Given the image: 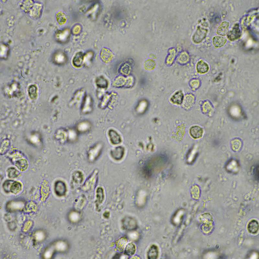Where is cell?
I'll return each instance as SVG.
<instances>
[{"label":"cell","instance_id":"obj_1","mask_svg":"<svg viewBox=\"0 0 259 259\" xmlns=\"http://www.w3.org/2000/svg\"><path fill=\"white\" fill-rule=\"evenodd\" d=\"M208 33V30L200 27H198L192 37L194 42L199 44L201 42L206 38Z\"/></svg>","mask_w":259,"mask_h":259},{"label":"cell","instance_id":"obj_2","mask_svg":"<svg viewBox=\"0 0 259 259\" xmlns=\"http://www.w3.org/2000/svg\"><path fill=\"white\" fill-rule=\"evenodd\" d=\"M123 228L125 230L132 231L136 228L137 223L132 218L126 217L122 221Z\"/></svg>","mask_w":259,"mask_h":259},{"label":"cell","instance_id":"obj_3","mask_svg":"<svg viewBox=\"0 0 259 259\" xmlns=\"http://www.w3.org/2000/svg\"><path fill=\"white\" fill-rule=\"evenodd\" d=\"M241 32L239 24H236L228 32L227 35L228 39L231 41H234L239 39L241 36Z\"/></svg>","mask_w":259,"mask_h":259},{"label":"cell","instance_id":"obj_4","mask_svg":"<svg viewBox=\"0 0 259 259\" xmlns=\"http://www.w3.org/2000/svg\"><path fill=\"white\" fill-rule=\"evenodd\" d=\"M125 149L121 146H118L112 149L111 151L110 154L112 158L116 161H120L122 159L125 155Z\"/></svg>","mask_w":259,"mask_h":259},{"label":"cell","instance_id":"obj_5","mask_svg":"<svg viewBox=\"0 0 259 259\" xmlns=\"http://www.w3.org/2000/svg\"><path fill=\"white\" fill-rule=\"evenodd\" d=\"M54 190L57 195L63 196L65 195L67 192L66 185L62 181H57L55 184Z\"/></svg>","mask_w":259,"mask_h":259},{"label":"cell","instance_id":"obj_6","mask_svg":"<svg viewBox=\"0 0 259 259\" xmlns=\"http://www.w3.org/2000/svg\"><path fill=\"white\" fill-rule=\"evenodd\" d=\"M108 134L110 140L113 144H119L122 142V139H121L120 135L114 130H110Z\"/></svg>","mask_w":259,"mask_h":259},{"label":"cell","instance_id":"obj_7","mask_svg":"<svg viewBox=\"0 0 259 259\" xmlns=\"http://www.w3.org/2000/svg\"><path fill=\"white\" fill-rule=\"evenodd\" d=\"M114 57L112 52L108 49L104 48L100 53V58L101 60L105 63L110 62Z\"/></svg>","mask_w":259,"mask_h":259},{"label":"cell","instance_id":"obj_8","mask_svg":"<svg viewBox=\"0 0 259 259\" xmlns=\"http://www.w3.org/2000/svg\"><path fill=\"white\" fill-rule=\"evenodd\" d=\"M101 145H96L88 151V156L89 159L91 161H94L98 158L101 150V147H100Z\"/></svg>","mask_w":259,"mask_h":259},{"label":"cell","instance_id":"obj_9","mask_svg":"<svg viewBox=\"0 0 259 259\" xmlns=\"http://www.w3.org/2000/svg\"><path fill=\"white\" fill-rule=\"evenodd\" d=\"M203 129L198 126H193L190 130V135L194 139H200L203 135Z\"/></svg>","mask_w":259,"mask_h":259},{"label":"cell","instance_id":"obj_10","mask_svg":"<svg viewBox=\"0 0 259 259\" xmlns=\"http://www.w3.org/2000/svg\"><path fill=\"white\" fill-rule=\"evenodd\" d=\"M195 98L194 96L191 94H187L186 95L183 101V107L186 109H189L193 106Z\"/></svg>","mask_w":259,"mask_h":259},{"label":"cell","instance_id":"obj_11","mask_svg":"<svg viewBox=\"0 0 259 259\" xmlns=\"http://www.w3.org/2000/svg\"><path fill=\"white\" fill-rule=\"evenodd\" d=\"M229 26V22L225 21L222 22L218 28L217 34L222 36H225L228 33Z\"/></svg>","mask_w":259,"mask_h":259},{"label":"cell","instance_id":"obj_12","mask_svg":"<svg viewBox=\"0 0 259 259\" xmlns=\"http://www.w3.org/2000/svg\"><path fill=\"white\" fill-rule=\"evenodd\" d=\"M184 95L181 91H178L175 92L172 96L171 101L172 103L177 105H180L183 101Z\"/></svg>","mask_w":259,"mask_h":259},{"label":"cell","instance_id":"obj_13","mask_svg":"<svg viewBox=\"0 0 259 259\" xmlns=\"http://www.w3.org/2000/svg\"><path fill=\"white\" fill-rule=\"evenodd\" d=\"M84 55L82 52L78 53L74 56L73 60V64L76 67H82L83 63Z\"/></svg>","mask_w":259,"mask_h":259},{"label":"cell","instance_id":"obj_14","mask_svg":"<svg viewBox=\"0 0 259 259\" xmlns=\"http://www.w3.org/2000/svg\"><path fill=\"white\" fill-rule=\"evenodd\" d=\"M196 69L198 72L199 73L204 74L208 72L209 67L206 63L203 60H200L197 64Z\"/></svg>","mask_w":259,"mask_h":259},{"label":"cell","instance_id":"obj_15","mask_svg":"<svg viewBox=\"0 0 259 259\" xmlns=\"http://www.w3.org/2000/svg\"><path fill=\"white\" fill-rule=\"evenodd\" d=\"M213 44L216 48H219L223 47L227 42V39L222 36H216L213 39Z\"/></svg>","mask_w":259,"mask_h":259},{"label":"cell","instance_id":"obj_16","mask_svg":"<svg viewBox=\"0 0 259 259\" xmlns=\"http://www.w3.org/2000/svg\"><path fill=\"white\" fill-rule=\"evenodd\" d=\"M247 229L249 233L256 234L259 230V224L257 221L255 220H251L247 225Z\"/></svg>","mask_w":259,"mask_h":259},{"label":"cell","instance_id":"obj_17","mask_svg":"<svg viewBox=\"0 0 259 259\" xmlns=\"http://www.w3.org/2000/svg\"><path fill=\"white\" fill-rule=\"evenodd\" d=\"M159 252L158 247L157 246L153 245L151 246L149 249L147 256L148 259H157L158 256Z\"/></svg>","mask_w":259,"mask_h":259},{"label":"cell","instance_id":"obj_18","mask_svg":"<svg viewBox=\"0 0 259 259\" xmlns=\"http://www.w3.org/2000/svg\"><path fill=\"white\" fill-rule=\"evenodd\" d=\"M22 189V185L21 183L18 182L11 183L9 191L12 193L16 194L19 192Z\"/></svg>","mask_w":259,"mask_h":259},{"label":"cell","instance_id":"obj_19","mask_svg":"<svg viewBox=\"0 0 259 259\" xmlns=\"http://www.w3.org/2000/svg\"><path fill=\"white\" fill-rule=\"evenodd\" d=\"M127 243V239L125 238H121L119 239L116 243V247L117 250L119 252H123L126 246Z\"/></svg>","mask_w":259,"mask_h":259},{"label":"cell","instance_id":"obj_20","mask_svg":"<svg viewBox=\"0 0 259 259\" xmlns=\"http://www.w3.org/2000/svg\"><path fill=\"white\" fill-rule=\"evenodd\" d=\"M16 166L21 171H26L28 167V163L27 161L24 159L19 160L16 161Z\"/></svg>","mask_w":259,"mask_h":259},{"label":"cell","instance_id":"obj_21","mask_svg":"<svg viewBox=\"0 0 259 259\" xmlns=\"http://www.w3.org/2000/svg\"><path fill=\"white\" fill-rule=\"evenodd\" d=\"M135 252V246L132 243H130L125 248V253L128 256H131L133 255Z\"/></svg>","mask_w":259,"mask_h":259},{"label":"cell","instance_id":"obj_22","mask_svg":"<svg viewBox=\"0 0 259 259\" xmlns=\"http://www.w3.org/2000/svg\"><path fill=\"white\" fill-rule=\"evenodd\" d=\"M68 245L67 242L64 241H59L55 245V248L60 252H65L68 248Z\"/></svg>","mask_w":259,"mask_h":259},{"label":"cell","instance_id":"obj_23","mask_svg":"<svg viewBox=\"0 0 259 259\" xmlns=\"http://www.w3.org/2000/svg\"><path fill=\"white\" fill-rule=\"evenodd\" d=\"M7 173L8 176L11 178L17 177L20 174L18 170L14 167H11L8 169Z\"/></svg>","mask_w":259,"mask_h":259},{"label":"cell","instance_id":"obj_24","mask_svg":"<svg viewBox=\"0 0 259 259\" xmlns=\"http://www.w3.org/2000/svg\"><path fill=\"white\" fill-rule=\"evenodd\" d=\"M11 203L13 205V207L10 209L9 210L10 211H16L17 210H21L24 207V204L22 202H12Z\"/></svg>","mask_w":259,"mask_h":259},{"label":"cell","instance_id":"obj_25","mask_svg":"<svg viewBox=\"0 0 259 259\" xmlns=\"http://www.w3.org/2000/svg\"><path fill=\"white\" fill-rule=\"evenodd\" d=\"M57 20L60 24H63L65 23L67 21L66 16L64 13L59 12L56 15Z\"/></svg>","mask_w":259,"mask_h":259},{"label":"cell","instance_id":"obj_26","mask_svg":"<svg viewBox=\"0 0 259 259\" xmlns=\"http://www.w3.org/2000/svg\"><path fill=\"white\" fill-rule=\"evenodd\" d=\"M70 220L72 222L76 223L78 222L80 219V214L76 211L71 212L69 215Z\"/></svg>","mask_w":259,"mask_h":259},{"label":"cell","instance_id":"obj_27","mask_svg":"<svg viewBox=\"0 0 259 259\" xmlns=\"http://www.w3.org/2000/svg\"><path fill=\"white\" fill-rule=\"evenodd\" d=\"M96 193L97 200L99 201V203H101L104 198V193L103 189L101 187L98 188L97 189Z\"/></svg>","mask_w":259,"mask_h":259},{"label":"cell","instance_id":"obj_28","mask_svg":"<svg viewBox=\"0 0 259 259\" xmlns=\"http://www.w3.org/2000/svg\"><path fill=\"white\" fill-rule=\"evenodd\" d=\"M37 87L34 85L30 86L29 88V95L32 99L36 98L37 96Z\"/></svg>","mask_w":259,"mask_h":259},{"label":"cell","instance_id":"obj_29","mask_svg":"<svg viewBox=\"0 0 259 259\" xmlns=\"http://www.w3.org/2000/svg\"><path fill=\"white\" fill-rule=\"evenodd\" d=\"M156 64L154 61L152 60H148L145 63L144 67L146 69L149 70H152L155 68Z\"/></svg>","mask_w":259,"mask_h":259},{"label":"cell","instance_id":"obj_30","mask_svg":"<svg viewBox=\"0 0 259 259\" xmlns=\"http://www.w3.org/2000/svg\"><path fill=\"white\" fill-rule=\"evenodd\" d=\"M73 179L77 183H81L83 180V175L80 172H76L73 176Z\"/></svg>","mask_w":259,"mask_h":259},{"label":"cell","instance_id":"obj_31","mask_svg":"<svg viewBox=\"0 0 259 259\" xmlns=\"http://www.w3.org/2000/svg\"><path fill=\"white\" fill-rule=\"evenodd\" d=\"M190 84L193 90H195L199 87L200 83L199 80L194 79L191 81Z\"/></svg>","mask_w":259,"mask_h":259},{"label":"cell","instance_id":"obj_32","mask_svg":"<svg viewBox=\"0 0 259 259\" xmlns=\"http://www.w3.org/2000/svg\"><path fill=\"white\" fill-rule=\"evenodd\" d=\"M53 252V250L51 248L47 249L45 252L44 256L46 258H50L52 256Z\"/></svg>","mask_w":259,"mask_h":259},{"label":"cell","instance_id":"obj_33","mask_svg":"<svg viewBox=\"0 0 259 259\" xmlns=\"http://www.w3.org/2000/svg\"><path fill=\"white\" fill-rule=\"evenodd\" d=\"M130 71V67L127 64H126L123 66L122 72L125 75H128Z\"/></svg>","mask_w":259,"mask_h":259},{"label":"cell","instance_id":"obj_34","mask_svg":"<svg viewBox=\"0 0 259 259\" xmlns=\"http://www.w3.org/2000/svg\"><path fill=\"white\" fill-rule=\"evenodd\" d=\"M89 125L87 123H82L80 125V131H85L87 130L89 128Z\"/></svg>","mask_w":259,"mask_h":259},{"label":"cell","instance_id":"obj_35","mask_svg":"<svg viewBox=\"0 0 259 259\" xmlns=\"http://www.w3.org/2000/svg\"><path fill=\"white\" fill-rule=\"evenodd\" d=\"M44 238V234L42 232L37 233L36 234V238L38 241L42 240Z\"/></svg>","mask_w":259,"mask_h":259},{"label":"cell","instance_id":"obj_36","mask_svg":"<svg viewBox=\"0 0 259 259\" xmlns=\"http://www.w3.org/2000/svg\"><path fill=\"white\" fill-rule=\"evenodd\" d=\"M258 167L256 168L255 170V172H254V173L255 174V176H256V177L258 179Z\"/></svg>","mask_w":259,"mask_h":259}]
</instances>
